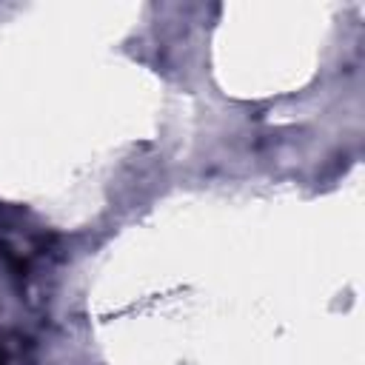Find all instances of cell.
Returning a JSON list of instances; mask_svg holds the SVG:
<instances>
[{"label": "cell", "mask_w": 365, "mask_h": 365, "mask_svg": "<svg viewBox=\"0 0 365 365\" xmlns=\"http://www.w3.org/2000/svg\"><path fill=\"white\" fill-rule=\"evenodd\" d=\"M0 365H3V356H0Z\"/></svg>", "instance_id": "1"}]
</instances>
